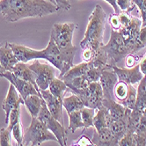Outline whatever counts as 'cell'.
Listing matches in <instances>:
<instances>
[{"mask_svg": "<svg viewBox=\"0 0 146 146\" xmlns=\"http://www.w3.org/2000/svg\"><path fill=\"white\" fill-rule=\"evenodd\" d=\"M37 118L42 121L47 126V128L54 134L60 146H67V137H66L67 131L64 129V125H62L58 121H56L51 115V113H49L46 106L44 100L42 101V107H41L40 112Z\"/></svg>", "mask_w": 146, "mask_h": 146, "instance_id": "obj_7", "label": "cell"}, {"mask_svg": "<svg viewBox=\"0 0 146 146\" xmlns=\"http://www.w3.org/2000/svg\"><path fill=\"white\" fill-rule=\"evenodd\" d=\"M141 28H142V19L137 17L131 16L129 23L124 28L120 30L121 34L124 37L125 42L132 49V55Z\"/></svg>", "mask_w": 146, "mask_h": 146, "instance_id": "obj_13", "label": "cell"}, {"mask_svg": "<svg viewBox=\"0 0 146 146\" xmlns=\"http://www.w3.org/2000/svg\"><path fill=\"white\" fill-rule=\"evenodd\" d=\"M113 94H114L115 100L121 104L126 100L129 94V85L123 81H118L115 86H114Z\"/></svg>", "mask_w": 146, "mask_h": 146, "instance_id": "obj_29", "label": "cell"}, {"mask_svg": "<svg viewBox=\"0 0 146 146\" xmlns=\"http://www.w3.org/2000/svg\"><path fill=\"white\" fill-rule=\"evenodd\" d=\"M62 107L65 108L67 113L69 114L74 111H80L83 108H85V105L77 94L72 93L70 96L62 99Z\"/></svg>", "mask_w": 146, "mask_h": 146, "instance_id": "obj_24", "label": "cell"}, {"mask_svg": "<svg viewBox=\"0 0 146 146\" xmlns=\"http://www.w3.org/2000/svg\"><path fill=\"white\" fill-rule=\"evenodd\" d=\"M107 21V15L100 5H96L88 19V24L84 39L80 42L82 49L97 50L103 44V36Z\"/></svg>", "mask_w": 146, "mask_h": 146, "instance_id": "obj_4", "label": "cell"}, {"mask_svg": "<svg viewBox=\"0 0 146 146\" xmlns=\"http://www.w3.org/2000/svg\"><path fill=\"white\" fill-rule=\"evenodd\" d=\"M3 70H2V67H1V65H0V73H1Z\"/></svg>", "mask_w": 146, "mask_h": 146, "instance_id": "obj_50", "label": "cell"}, {"mask_svg": "<svg viewBox=\"0 0 146 146\" xmlns=\"http://www.w3.org/2000/svg\"><path fill=\"white\" fill-rule=\"evenodd\" d=\"M118 77L114 70L108 65L106 69L102 70L100 78V84L102 88L103 97L107 100H115L113 94L114 86L118 82Z\"/></svg>", "mask_w": 146, "mask_h": 146, "instance_id": "obj_11", "label": "cell"}, {"mask_svg": "<svg viewBox=\"0 0 146 146\" xmlns=\"http://www.w3.org/2000/svg\"><path fill=\"white\" fill-rule=\"evenodd\" d=\"M116 3L121 12L129 13L135 7V5L132 4V0H116Z\"/></svg>", "mask_w": 146, "mask_h": 146, "instance_id": "obj_40", "label": "cell"}, {"mask_svg": "<svg viewBox=\"0 0 146 146\" xmlns=\"http://www.w3.org/2000/svg\"><path fill=\"white\" fill-rule=\"evenodd\" d=\"M41 97L44 100L46 106L56 121H58L62 125H64V116H62V100L56 98L49 90H40V91Z\"/></svg>", "mask_w": 146, "mask_h": 146, "instance_id": "obj_14", "label": "cell"}, {"mask_svg": "<svg viewBox=\"0 0 146 146\" xmlns=\"http://www.w3.org/2000/svg\"><path fill=\"white\" fill-rule=\"evenodd\" d=\"M92 142L94 146H119V139L108 128L100 131L94 129Z\"/></svg>", "mask_w": 146, "mask_h": 146, "instance_id": "obj_16", "label": "cell"}, {"mask_svg": "<svg viewBox=\"0 0 146 146\" xmlns=\"http://www.w3.org/2000/svg\"><path fill=\"white\" fill-rule=\"evenodd\" d=\"M21 146H24V145H21Z\"/></svg>", "mask_w": 146, "mask_h": 146, "instance_id": "obj_52", "label": "cell"}, {"mask_svg": "<svg viewBox=\"0 0 146 146\" xmlns=\"http://www.w3.org/2000/svg\"><path fill=\"white\" fill-rule=\"evenodd\" d=\"M101 48L108 55V65L109 66H117V64L122 59H125L128 55H132V49L125 42L121 32L113 29L111 31L109 41Z\"/></svg>", "mask_w": 146, "mask_h": 146, "instance_id": "obj_5", "label": "cell"}, {"mask_svg": "<svg viewBox=\"0 0 146 146\" xmlns=\"http://www.w3.org/2000/svg\"><path fill=\"white\" fill-rule=\"evenodd\" d=\"M0 78H5L11 83V85H13L16 88L23 100L30 95H39L41 97L40 92L32 84L16 77L12 71L1 72L0 73Z\"/></svg>", "mask_w": 146, "mask_h": 146, "instance_id": "obj_10", "label": "cell"}, {"mask_svg": "<svg viewBox=\"0 0 146 146\" xmlns=\"http://www.w3.org/2000/svg\"><path fill=\"white\" fill-rule=\"evenodd\" d=\"M59 12L56 5L46 0H0V14L8 22Z\"/></svg>", "mask_w": 146, "mask_h": 146, "instance_id": "obj_1", "label": "cell"}, {"mask_svg": "<svg viewBox=\"0 0 146 146\" xmlns=\"http://www.w3.org/2000/svg\"><path fill=\"white\" fill-rule=\"evenodd\" d=\"M143 114H144V115L146 116V108H145L143 109Z\"/></svg>", "mask_w": 146, "mask_h": 146, "instance_id": "obj_49", "label": "cell"}, {"mask_svg": "<svg viewBox=\"0 0 146 146\" xmlns=\"http://www.w3.org/2000/svg\"><path fill=\"white\" fill-rule=\"evenodd\" d=\"M20 121V107L14 108L11 111L9 115V120H8V123H7V127L6 129L9 131H12L13 128L15 126V125Z\"/></svg>", "mask_w": 146, "mask_h": 146, "instance_id": "obj_34", "label": "cell"}, {"mask_svg": "<svg viewBox=\"0 0 146 146\" xmlns=\"http://www.w3.org/2000/svg\"><path fill=\"white\" fill-rule=\"evenodd\" d=\"M146 108V75L143 76V79L138 84L137 88V102L134 109L143 113Z\"/></svg>", "mask_w": 146, "mask_h": 146, "instance_id": "obj_25", "label": "cell"}, {"mask_svg": "<svg viewBox=\"0 0 146 146\" xmlns=\"http://www.w3.org/2000/svg\"><path fill=\"white\" fill-rule=\"evenodd\" d=\"M130 114V113H129ZM129 116L120 120H113L109 125L108 129L120 140L129 129Z\"/></svg>", "mask_w": 146, "mask_h": 146, "instance_id": "obj_23", "label": "cell"}, {"mask_svg": "<svg viewBox=\"0 0 146 146\" xmlns=\"http://www.w3.org/2000/svg\"><path fill=\"white\" fill-rule=\"evenodd\" d=\"M72 146H78L77 144H74V145H72Z\"/></svg>", "mask_w": 146, "mask_h": 146, "instance_id": "obj_51", "label": "cell"}, {"mask_svg": "<svg viewBox=\"0 0 146 146\" xmlns=\"http://www.w3.org/2000/svg\"><path fill=\"white\" fill-rule=\"evenodd\" d=\"M21 105H24V100L22 99L21 96H20V94L16 90V88L13 85H11L8 89L6 97L4 100L3 104H2V108L5 113V122L6 125L8 123L9 115H10L11 111L14 108H19Z\"/></svg>", "mask_w": 146, "mask_h": 146, "instance_id": "obj_15", "label": "cell"}, {"mask_svg": "<svg viewBox=\"0 0 146 146\" xmlns=\"http://www.w3.org/2000/svg\"><path fill=\"white\" fill-rule=\"evenodd\" d=\"M77 95L82 100L85 107L97 110L102 106L103 92L100 82H93L87 88L77 93Z\"/></svg>", "mask_w": 146, "mask_h": 146, "instance_id": "obj_9", "label": "cell"}, {"mask_svg": "<svg viewBox=\"0 0 146 146\" xmlns=\"http://www.w3.org/2000/svg\"><path fill=\"white\" fill-rule=\"evenodd\" d=\"M10 47L12 48L13 53L19 62L27 64V62L32 60L46 59L54 67H56L60 70L61 73L58 78H62L70 70L64 64L57 47L56 46L52 39H49L47 48L41 50H35L33 48L14 44V43H10Z\"/></svg>", "mask_w": 146, "mask_h": 146, "instance_id": "obj_2", "label": "cell"}, {"mask_svg": "<svg viewBox=\"0 0 146 146\" xmlns=\"http://www.w3.org/2000/svg\"><path fill=\"white\" fill-rule=\"evenodd\" d=\"M28 66L34 72L39 90H48L51 81L56 78L55 68L48 64H41L38 60H34Z\"/></svg>", "mask_w": 146, "mask_h": 146, "instance_id": "obj_8", "label": "cell"}, {"mask_svg": "<svg viewBox=\"0 0 146 146\" xmlns=\"http://www.w3.org/2000/svg\"><path fill=\"white\" fill-rule=\"evenodd\" d=\"M139 67L141 72L143 74V76H145L146 75V55L143 57V59L139 62Z\"/></svg>", "mask_w": 146, "mask_h": 146, "instance_id": "obj_47", "label": "cell"}, {"mask_svg": "<svg viewBox=\"0 0 146 146\" xmlns=\"http://www.w3.org/2000/svg\"><path fill=\"white\" fill-rule=\"evenodd\" d=\"M68 115H69V129L70 130V132L75 133L76 130L80 128L85 129L80 111H74L69 113Z\"/></svg>", "mask_w": 146, "mask_h": 146, "instance_id": "obj_30", "label": "cell"}, {"mask_svg": "<svg viewBox=\"0 0 146 146\" xmlns=\"http://www.w3.org/2000/svg\"><path fill=\"white\" fill-rule=\"evenodd\" d=\"M145 47H146V26L142 27V28L140 29L137 42H135V45L133 50V54L137 53V52H138L139 50H141L142 48Z\"/></svg>", "mask_w": 146, "mask_h": 146, "instance_id": "obj_35", "label": "cell"}, {"mask_svg": "<svg viewBox=\"0 0 146 146\" xmlns=\"http://www.w3.org/2000/svg\"><path fill=\"white\" fill-rule=\"evenodd\" d=\"M135 102H137V88L132 85H129V94L121 104L130 110H133L135 107Z\"/></svg>", "mask_w": 146, "mask_h": 146, "instance_id": "obj_32", "label": "cell"}, {"mask_svg": "<svg viewBox=\"0 0 146 146\" xmlns=\"http://www.w3.org/2000/svg\"><path fill=\"white\" fill-rule=\"evenodd\" d=\"M46 141L57 142V139L42 121L38 118L32 117L30 125L23 134V145L40 146Z\"/></svg>", "mask_w": 146, "mask_h": 146, "instance_id": "obj_6", "label": "cell"}, {"mask_svg": "<svg viewBox=\"0 0 146 146\" xmlns=\"http://www.w3.org/2000/svg\"><path fill=\"white\" fill-rule=\"evenodd\" d=\"M105 1H107L114 10V13H115V14H119L121 11L120 10V8L118 7L117 5V3H116V0H105Z\"/></svg>", "mask_w": 146, "mask_h": 146, "instance_id": "obj_46", "label": "cell"}, {"mask_svg": "<svg viewBox=\"0 0 146 146\" xmlns=\"http://www.w3.org/2000/svg\"><path fill=\"white\" fill-rule=\"evenodd\" d=\"M19 61L16 58L10 43L6 42L0 47V65L2 67V72L12 71L13 67L18 64Z\"/></svg>", "mask_w": 146, "mask_h": 146, "instance_id": "obj_18", "label": "cell"}, {"mask_svg": "<svg viewBox=\"0 0 146 146\" xmlns=\"http://www.w3.org/2000/svg\"><path fill=\"white\" fill-rule=\"evenodd\" d=\"M119 146H137L135 139V132L128 130V132L124 135L119 140Z\"/></svg>", "mask_w": 146, "mask_h": 146, "instance_id": "obj_36", "label": "cell"}, {"mask_svg": "<svg viewBox=\"0 0 146 146\" xmlns=\"http://www.w3.org/2000/svg\"><path fill=\"white\" fill-rule=\"evenodd\" d=\"M11 133H12V135L13 137L15 142L17 143V146L23 145V134H24V131H23V129H22L21 121H19L13 128Z\"/></svg>", "mask_w": 146, "mask_h": 146, "instance_id": "obj_33", "label": "cell"}, {"mask_svg": "<svg viewBox=\"0 0 146 146\" xmlns=\"http://www.w3.org/2000/svg\"><path fill=\"white\" fill-rule=\"evenodd\" d=\"M11 137V131H9L6 128L0 129V146H13Z\"/></svg>", "mask_w": 146, "mask_h": 146, "instance_id": "obj_37", "label": "cell"}, {"mask_svg": "<svg viewBox=\"0 0 146 146\" xmlns=\"http://www.w3.org/2000/svg\"><path fill=\"white\" fill-rule=\"evenodd\" d=\"M55 3L59 11H68L70 8V4L68 0H55Z\"/></svg>", "mask_w": 146, "mask_h": 146, "instance_id": "obj_42", "label": "cell"}, {"mask_svg": "<svg viewBox=\"0 0 146 146\" xmlns=\"http://www.w3.org/2000/svg\"><path fill=\"white\" fill-rule=\"evenodd\" d=\"M76 144L78 146H94L92 142L86 137V135H82V137L77 141Z\"/></svg>", "mask_w": 146, "mask_h": 146, "instance_id": "obj_44", "label": "cell"}, {"mask_svg": "<svg viewBox=\"0 0 146 146\" xmlns=\"http://www.w3.org/2000/svg\"><path fill=\"white\" fill-rule=\"evenodd\" d=\"M116 73L119 81H123L128 85H138L143 78L140 70L139 64L132 68H120L118 66H110Z\"/></svg>", "mask_w": 146, "mask_h": 146, "instance_id": "obj_12", "label": "cell"}, {"mask_svg": "<svg viewBox=\"0 0 146 146\" xmlns=\"http://www.w3.org/2000/svg\"><path fill=\"white\" fill-rule=\"evenodd\" d=\"M46 1H48V2H50V3H53V4H55V5H56L55 0H46Z\"/></svg>", "mask_w": 146, "mask_h": 146, "instance_id": "obj_48", "label": "cell"}, {"mask_svg": "<svg viewBox=\"0 0 146 146\" xmlns=\"http://www.w3.org/2000/svg\"><path fill=\"white\" fill-rule=\"evenodd\" d=\"M84 51H83L82 53V58L83 60H84L85 62H90L92 59V56L93 55H94V51L95 50H92L91 48H86V49H83Z\"/></svg>", "mask_w": 146, "mask_h": 146, "instance_id": "obj_43", "label": "cell"}, {"mask_svg": "<svg viewBox=\"0 0 146 146\" xmlns=\"http://www.w3.org/2000/svg\"><path fill=\"white\" fill-rule=\"evenodd\" d=\"M101 69L99 68H91L85 75L86 79L88 80L89 83H93V82H100V78L101 76Z\"/></svg>", "mask_w": 146, "mask_h": 146, "instance_id": "obj_38", "label": "cell"}, {"mask_svg": "<svg viewBox=\"0 0 146 146\" xmlns=\"http://www.w3.org/2000/svg\"><path fill=\"white\" fill-rule=\"evenodd\" d=\"M109 23L112 27V29L119 31L121 29V22L118 14H112L109 18Z\"/></svg>", "mask_w": 146, "mask_h": 146, "instance_id": "obj_41", "label": "cell"}, {"mask_svg": "<svg viewBox=\"0 0 146 146\" xmlns=\"http://www.w3.org/2000/svg\"><path fill=\"white\" fill-rule=\"evenodd\" d=\"M66 86H68V88L72 92V93H75L77 94L78 92H79L82 90H85L86 88L88 87V86L91 84V83L88 82V80L86 79V76H81L78 78H76L72 80L64 82Z\"/></svg>", "mask_w": 146, "mask_h": 146, "instance_id": "obj_27", "label": "cell"}, {"mask_svg": "<svg viewBox=\"0 0 146 146\" xmlns=\"http://www.w3.org/2000/svg\"><path fill=\"white\" fill-rule=\"evenodd\" d=\"M80 112L85 129L88 128H93V118H94V115L96 113V110L85 107L80 110Z\"/></svg>", "mask_w": 146, "mask_h": 146, "instance_id": "obj_31", "label": "cell"}, {"mask_svg": "<svg viewBox=\"0 0 146 146\" xmlns=\"http://www.w3.org/2000/svg\"><path fill=\"white\" fill-rule=\"evenodd\" d=\"M42 97L39 95H30L24 100V105L34 118H37L42 107Z\"/></svg>", "mask_w": 146, "mask_h": 146, "instance_id": "obj_22", "label": "cell"}, {"mask_svg": "<svg viewBox=\"0 0 146 146\" xmlns=\"http://www.w3.org/2000/svg\"><path fill=\"white\" fill-rule=\"evenodd\" d=\"M132 4L137 6L141 17H142V27L146 26V0H132Z\"/></svg>", "mask_w": 146, "mask_h": 146, "instance_id": "obj_39", "label": "cell"}, {"mask_svg": "<svg viewBox=\"0 0 146 146\" xmlns=\"http://www.w3.org/2000/svg\"><path fill=\"white\" fill-rule=\"evenodd\" d=\"M12 72L13 73V74L21 78L28 83H30V84H32L39 92V88L37 86V84H36V81H35V74L34 72L30 70L29 66L27 64H25V62H19L18 64L13 67Z\"/></svg>", "mask_w": 146, "mask_h": 146, "instance_id": "obj_19", "label": "cell"}, {"mask_svg": "<svg viewBox=\"0 0 146 146\" xmlns=\"http://www.w3.org/2000/svg\"><path fill=\"white\" fill-rule=\"evenodd\" d=\"M90 62H92V66L94 68H99L101 70L106 69L108 67V55L102 49V48H100L94 51V55H93L92 59L90 61Z\"/></svg>", "mask_w": 146, "mask_h": 146, "instance_id": "obj_28", "label": "cell"}, {"mask_svg": "<svg viewBox=\"0 0 146 146\" xmlns=\"http://www.w3.org/2000/svg\"><path fill=\"white\" fill-rule=\"evenodd\" d=\"M113 119L109 114L108 109L103 105L96 110V113L93 118V129L100 131L103 129L108 128Z\"/></svg>", "mask_w": 146, "mask_h": 146, "instance_id": "obj_20", "label": "cell"}, {"mask_svg": "<svg viewBox=\"0 0 146 146\" xmlns=\"http://www.w3.org/2000/svg\"><path fill=\"white\" fill-rule=\"evenodd\" d=\"M125 64L128 68H132L135 65V57L133 55H128L125 57Z\"/></svg>", "mask_w": 146, "mask_h": 146, "instance_id": "obj_45", "label": "cell"}, {"mask_svg": "<svg viewBox=\"0 0 146 146\" xmlns=\"http://www.w3.org/2000/svg\"><path fill=\"white\" fill-rule=\"evenodd\" d=\"M92 67L93 66L92 64V62H82V64H79L75 65V66L73 65V67H71L62 78H60V79H62L64 82H67V81L74 79L76 78L84 76L86 74V72Z\"/></svg>", "mask_w": 146, "mask_h": 146, "instance_id": "obj_21", "label": "cell"}, {"mask_svg": "<svg viewBox=\"0 0 146 146\" xmlns=\"http://www.w3.org/2000/svg\"><path fill=\"white\" fill-rule=\"evenodd\" d=\"M76 27L77 24L71 22L56 23L52 27L50 34V39L53 40L64 64L69 69L73 67V59L77 51V48L72 43L73 33Z\"/></svg>", "mask_w": 146, "mask_h": 146, "instance_id": "obj_3", "label": "cell"}, {"mask_svg": "<svg viewBox=\"0 0 146 146\" xmlns=\"http://www.w3.org/2000/svg\"><path fill=\"white\" fill-rule=\"evenodd\" d=\"M102 105L108 109L113 121V120H120V119H122L124 117H127L129 115V113L131 112L130 109L125 108L122 104L119 103L115 100L103 99Z\"/></svg>", "mask_w": 146, "mask_h": 146, "instance_id": "obj_17", "label": "cell"}, {"mask_svg": "<svg viewBox=\"0 0 146 146\" xmlns=\"http://www.w3.org/2000/svg\"><path fill=\"white\" fill-rule=\"evenodd\" d=\"M48 90L56 98L62 100V99L64 98V94H65L66 91H68L70 89L66 86L64 81H62L60 78H55L51 81L50 85L48 86Z\"/></svg>", "mask_w": 146, "mask_h": 146, "instance_id": "obj_26", "label": "cell"}]
</instances>
